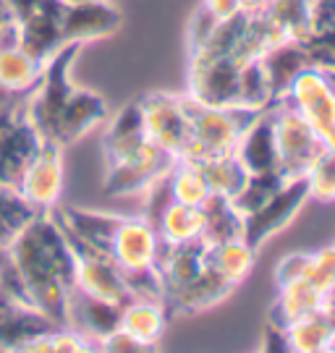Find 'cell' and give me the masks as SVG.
<instances>
[{
    "label": "cell",
    "mask_w": 335,
    "mask_h": 353,
    "mask_svg": "<svg viewBox=\"0 0 335 353\" xmlns=\"http://www.w3.org/2000/svg\"><path fill=\"white\" fill-rule=\"evenodd\" d=\"M32 303L55 325L68 327V299L76 288V262L52 210L39 212L8 246Z\"/></svg>",
    "instance_id": "cell-1"
},
{
    "label": "cell",
    "mask_w": 335,
    "mask_h": 353,
    "mask_svg": "<svg viewBox=\"0 0 335 353\" xmlns=\"http://www.w3.org/2000/svg\"><path fill=\"white\" fill-rule=\"evenodd\" d=\"M184 110L189 118V144L178 160L191 163L199 157L231 154L236 150L241 134L267 108H241V105L218 108V105H202L194 97L184 94Z\"/></svg>",
    "instance_id": "cell-2"
},
{
    "label": "cell",
    "mask_w": 335,
    "mask_h": 353,
    "mask_svg": "<svg viewBox=\"0 0 335 353\" xmlns=\"http://www.w3.org/2000/svg\"><path fill=\"white\" fill-rule=\"evenodd\" d=\"M82 48L84 45L79 42H68L58 52H52V58L42 65L37 87L26 94V118L32 121V126L37 128L45 141H50L58 115L63 113L66 102L74 94L76 84L71 81V68Z\"/></svg>",
    "instance_id": "cell-3"
},
{
    "label": "cell",
    "mask_w": 335,
    "mask_h": 353,
    "mask_svg": "<svg viewBox=\"0 0 335 353\" xmlns=\"http://www.w3.org/2000/svg\"><path fill=\"white\" fill-rule=\"evenodd\" d=\"M335 288V243L312 256V265L304 278L278 288V299L270 306L267 322L288 327L294 319L325 309Z\"/></svg>",
    "instance_id": "cell-4"
},
{
    "label": "cell",
    "mask_w": 335,
    "mask_h": 353,
    "mask_svg": "<svg viewBox=\"0 0 335 353\" xmlns=\"http://www.w3.org/2000/svg\"><path fill=\"white\" fill-rule=\"evenodd\" d=\"M55 214V212H52ZM58 220V217H55ZM58 225L63 228L66 239H68V246L74 252V262H76V288L84 290L87 296H95V299H102V301L118 303V306H126L131 303L137 296L128 290L121 270L115 267L108 254L87 243L84 239H79L76 233H71L68 228L58 220Z\"/></svg>",
    "instance_id": "cell-5"
},
{
    "label": "cell",
    "mask_w": 335,
    "mask_h": 353,
    "mask_svg": "<svg viewBox=\"0 0 335 353\" xmlns=\"http://www.w3.org/2000/svg\"><path fill=\"white\" fill-rule=\"evenodd\" d=\"M175 163H178L175 154H171L168 150H162L155 141L147 139L137 152H131L121 163L105 168L102 191H105V196H113V199L144 194L155 181L168 176L175 168Z\"/></svg>",
    "instance_id": "cell-6"
},
{
    "label": "cell",
    "mask_w": 335,
    "mask_h": 353,
    "mask_svg": "<svg viewBox=\"0 0 335 353\" xmlns=\"http://www.w3.org/2000/svg\"><path fill=\"white\" fill-rule=\"evenodd\" d=\"M273 121L278 157H280V173L286 178L307 176L314 160L325 152L320 134L283 100L273 105Z\"/></svg>",
    "instance_id": "cell-7"
},
{
    "label": "cell",
    "mask_w": 335,
    "mask_h": 353,
    "mask_svg": "<svg viewBox=\"0 0 335 353\" xmlns=\"http://www.w3.org/2000/svg\"><path fill=\"white\" fill-rule=\"evenodd\" d=\"M309 181L307 176L288 178L283 183V189L275 196H270L267 202L257 207L254 212H249L244 217V230H241V241L249 249H260L267 239H273L275 233L286 230L291 225V220L301 212V207L309 202Z\"/></svg>",
    "instance_id": "cell-8"
},
{
    "label": "cell",
    "mask_w": 335,
    "mask_h": 353,
    "mask_svg": "<svg viewBox=\"0 0 335 353\" xmlns=\"http://www.w3.org/2000/svg\"><path fill=\"white\" fill-rule=\"evenodd\" d=\"M42 141L39 131L26 118V100L16 110L0 115V186H19Z\"/></svg>",
    "instance_id": "cell-9"
},
{
    "label": "cell",
    "mask_w": 335,
    "mask_h": 353,
    "mask_svg": "<svg viewBox=\"0 0 335 353\" xmlns=\"http://www.w3.org/2000/svg\"><path fill=\"white\" fill-rule=\"evenodd\" d=\"M283 102H288L323 139L335 128V74L312 65L296 76Z\"/></svg>",
    "instance_id": "cell-10"
},
{
    "label": "cell",
    "mask_w": 335,
    "mask_h": 353,
    "mask_svg": "<svg viewBox=\"0 0 335 353\" xmlns=\"http://www.w3.org/2000/svg\"><path fill=\"white\" fill-rule=\"evenodd\" d=\"M147 139L171 154L181 157L189 144V118L184 110V94L147 92L139 94Z\"/></svg>",
    "instance_id": "cell-11"
},
{
    "label": "cell",
    "mask_w": 335,
    "mask_h": 353,
    "mask_svg": "<svg viewBox=\"0 0 335 353\" xmlns=\"http://www.w3.org/2000/svg\"><path fill=\"white\" fill-rule=\"evenodd\" d=\"M124 26V13L111 0H76L63 3L61 34L63 42H92L115 34Z\"/></svg>",
    "instance_id": "cell-12"
},
{
    "label": "cell",
    "mask_w": 335,
    "mask_h": 353,
    "mask_svg": "<svg viewBox=\"0 0 335 353\" xmlns=\"http://www.w3.org/2000/svg\"><path fill=\"white\" fill-rule=\"evenodd\" d=\"M19 194L37 210H52L61 204L63 194V147L52 141H42L35 160L29 163L19 181Z\"/></svg>",
    "instance_id": "cell-13"
},
{
    "label": "cell",
    "mask_w": 335,
    "mask_h": 353,
    "mask_svg": "<svg viewBox=\"0 0 335 353\" xmlns=\"http://www.w3.org/2000/svg\"><path fill=\"white\" fill-rule=\"evenodd\" d=\"M61 13L63 0H42V6L32 16L13 24L19 48L39 63H48L52 52H58L66 45L61 34Z\"/></svg>",
    "instance_id": "cell-14"
},
{
    "label": "cell",
    "mask_w": 335,
    "mask_h": 353,
    "mask_svg": "<svg viewBox=\"0 0 335 353\" xmlns=\"http://www.w3.org/2000/svg\"><path fill=\"white\" fill-rule=\"evenodd\" d=\"M233 288H236V283L225 278L223 272L210 262V256H207L202 272L189 283L186 288L178 290L173 299H168V301L162 303V309H165L168 319L199 314V312H207L212 306L223 303L233 293Z\"/></svg>",
    "instance_id": "cell-15"
},
{
    "label": "cell",
    "mask_w": 335,
    "mask_h": 353,
    "mask_svg": "<svg viewBox=\"0 0 335 353\" xmlns=\"http://www.w3.org/2000/svg\"><path fill=\"white\" fill-rule=\"evenodd\" d=\"M108 118V102L95 89L76 87L71 100L66 102L63 113L58 115V123L52 128L50 141L58 147H71L74 141L84 139L95 126H99Z\"/></svg>",
    "instance_id": "cell-16"
},
{
    "label": "cell",
    "mask_w": 335,
    "mask_h": 353,
    "mask_svg": "<svg viewBox=\"0 0 335 353\" xmlns=\"http://www.w3.org/2000/svg\"><path fill=\"white\" fill-rule=\"evenodd\" d=\"M260 65L265 81H267V92H270V102L286 100L288 89L296 81L298 74H304L307 68H312V61L304 45L298 39H283L273 48L260 55Z\"/></svg>",
    "instance_id": "cell-17"
},
{
    "label": "cell",
    "mask_w": 335,
    "mask_h": 353,
    "mask_svg": "<svg viewBox=\"0 0 335 353\" xmlns=\"http://www.w3.org/2000/svg\"><path fill=\"white\" fill-rule=\"evenodd\" d=\"M121 314H124V306L111 301H102L95 296H87L84 290L74 288L71 290V299H68V327L79 330L84 338L97 343L111 335L115 327H121Z\"/></svg>",
    "instance_id": "cell-18"
},
{
    "label": "cell",
    "mask_w": 335,
    "mask_h": 353,
    "mask_svg": "<svg viewBox=\"0 0 335 353\" xmlns=\"http://www.w3.org/2000/svg\"><path fill=\"white\" fill-rule=\"evenodd\" d=\"M233 154L238 163L247 168V173H270L280 170V157H278V141H275V121L273 105L241 134Z\"/></svg>",
    "instance_id": "cell-19"
},
{
    "label": "cell",
    "mask_w": 335,
    "mask_h": 353,
    "mask_svg": "<svg viewBox=\"0 0 335 353\" xmlns=\"http://www.w3.org/2000/svg\"><path fill=\"white\" fill-rule=\"evenodd\" d=\"M144 141H147V128H144L142 102H139V97H134L115 113V118H113L108 131H105V139H102L105 168L121 163L131 152H137Z\"/></svg>",
    "instance_id": "cell-20"
},
{
    "label": "cell",
    "mask_w": 335,
    "mask_h": 353,
    "mask_svg": "<svg viewBox=\"0 0 335 353\" xmlns=\"http://www.w3.org/2000/svg\"><path fill=\"white\" fill-rule=\"evenodd\" d=\"M42 65L45 63L35 61L29 52L19 48L13 24L0 32V87L19 94H29L37 87Z\"/></svg>",
    "instance_id": "cell-21"
},
{
    "label": "cell",
    "mask_w": 335,
    "mask_h": 353,
    "mask_svg": "<svg viewBox=\"0 0 335 353\" xmlns=\"http://www.w3.org/2000/svg\"><path fill=\"white\" fill-rule=\"evenodd\" d=\"M298 42L314 68L335 74V0H312L309 29Z\"/></svg>",
    "instance_id": "cell-22"
},
{
    "label": "cell",
    "mask_w": 335,
    "mask_h": 353,
    "mask_svg": "<svg viewBox=\"0 0 335 353\" xmlns=\"http://www.w3.org/2000/svg\"><path fill=\"white\" fill-rule=\"evenodd\" d=\"M199 207H202V214H204V225H202V236L199 239L204 241L207 246H218V243H228V241H241L244 214L231 204V196L210 194Z\"/></svg>",
    "instance_id": "cell-23"
},
{
    "label": "cell",
    "mask_w": 335,
    "mask_h": 353,
    "mask_svg": "<svg viewBox=\"0 0 335 353\" xmlns=\"http://www.w3.org/2000/svg\"><path fill=\"white\" fill-rule=\"evenodd\" d=\"M168 322L171 319L165 314L162 303L152 299H134L131 303H126L124 314H121V327L149 348H157Z\"/></svg>",
    "instance_id": "cell-24"
},
{
    "label": "cell",
    "mask_w": 335,
    "mask_h": 353,
    "mask_svg": "<svg viewBox=\"0 0 335 353\" xmlns=\"http://www.w3.org/2000/svg\"><path fill=\"white\" fill-rule=\"evenodd\" d=\"M288 345L291 351L309 353V351H330L335 341V325L325 309H317L312 314L294 319L286 327Z\"/></svg>",
    "instance_id": "cell-25"
},
{
    "label": "cell",
    "mask_w": 335,
    "mask_h": 353,
    "mask_svg": "<svg viewBox=\"0 0 335 353\" xmlns=\"http://www.w3.org/2000/svg\"><path fill=\"white\" fill-rule=\"evenodd\" d=\"M184 163V160H181ZM189 165H194L202 178L207 181L210 186V194H223V196H233L244 181H247V168L238 163V157L231 152V154H212V157H199V160H191Z\"/></svg>",
    "instance_id": "cell-26"
},
{
    "label": "cell",
    "mask_w": 335,
    "mask_h": 353,
    "mask_svg": "<svg viewBox=\"0 0 335 353\" xmlns=\"http://www.w3.org/2000/svg\"><path fill=\"white\" fill-rule=\"evenodd\" d=\"M202 225H204L202 207L181 204L173 199L165 207L155 233H157V241H162V243H186V241H194L202 236Z\"/></svg>",
    "instance_id": "cell-27"
},
{
    "label": "cell",
    "mask_w": 335,
    "mask_h": 353,
    "mask_svg": "<svg viewBox=\"0 0 335 353\" xmlns=\"http://www.w3.org/2000/svg\"><path fill=\"white\" fill-rule=\"evenodd\" d=\"M39 212L35 204H29L13 186H0V249H8L13 239L24 230Z\"/></svg>",
    "instance_id": "cell-28"
},
{
    "label": "cell",
    "mask_w": 335,
    "mask_h": 353,
    "mask_svg": "<svg viewBox=\"0 0 335 353\" xmlns=\"http://www.w3.org/2000/svg\"><path fill=\"white\" fill-rule=\"evenodd\" d=\"M288 178L280 170H270V173H249L244 186L231 196V204L236 207L238 212L247 217L249 212H254L257 207L267 202L270 196H275L278 191L283 189Z\"/></svg>",
    "instance_id": "cell-29"
},
{
    "label": "cell",
    "mask_w": 335,
    "mask_h": 353,
    "mask_svg": "<svg viewBox=\"0 0 335 353\" xmlns=\"http://www.w3.org/2000/svg\"><path fill=\"white\" fill-rule=\"evenodd\" d=\"M207 256H210L212 265L218 267L228 280H233L236 285L247 280V275L257 262V252L249 249L244 241H228V243L207 246Z\"/></svg>",
    "instance_id": "cell-30"
},
{
    "label": "cell",
    "mask_w": 335,
    "mask_h": 353,
    "mask_svg": "<svg viewBox=\"0 0 335 353\" xmlns=\"http://www.w3.org/2000/svg\"><path fill=\"white\" fill-rule=\"evenodd\" d=\"M265 13L291 39H304L307 37V29H309L312 0H270Z\"/></svg>",
    "instance_id": "cell-31"
},
{
    "label": "cell",
    "mask_w": 335,
    "mask_h": 353,
    "mask_svg": "<svg viewBox=\"0 0 335 353\" xmlns=\"http://www.w3.org/2000/svg\"><path fill=\"white\" fill-rule=\"evenodd\" d=\"M171 191H173V199L181 204H202L210 196V186L207 181L202 178L194 165L189 163H175V168L171 170Z\"/></svg>",
    "instance_id": "cell-32"
},
{
    "label": "cell",
    "mask_w": 335,
    "mask_h": 353,
    "mask_svg": "<svg viewBox=\"0 0 335 353\" xmlns=\"http://www.w3.org/2000/svg\"><path fill=\"white\" fill-rule=\"evenodd\" d=\"M309 181V196L317 202H333L335 199V152L325 150L307 173Z\"/></svg>",
    "instance_id": "cell-33"
},
{
    "label": "cell",
    "mask_w": 335,
    "mask_h": 353,
    "mask_svg": "<svg viewBox=\"0 0 335 353\" xmlns=\"http://www.w3.org/2000/svg\"><path fill=\"white\" fill-rule=\"evenodd\" d=\"M312 256H314V254H291L286 259H280V265L275 267V285L283 288L288 283L304 278L312 265Z\"/></svg>",
    "instance_id": "cell-34"
},
{
    "label": "cell",
    "mask_w": 335,
    "mask_h": 353,
    "mask_svg": "<svg viewBox=\"0 0 335 353\" xmlns=\"http://www.w3.org/2000/svg\"><path fill=\"white\" fill-rule=\"evenodd\" d=\"M97 348L99 351H155V348L144 345L142 341H137L131 332H126L124 327H115L111 335H105L97 343Z\"/></svg>",
    "instance_id": "cell-35"
},
{
    "label": "cell",
    "mask_w": 335,
    "mask_h": 353,
    "mask_svg": "<svg viewBox=\"0 0 335 353\" xmlns=\"http://www.w3.org/2000/svg\"><path fill=\"white\" fill-rule=\"evenodd\" d=\"M260 351H291L286 327H280V325H275V322H267V327L262 332Z\"/></svg>",
    "instance_id": "cell-36"
},
{
    "label": "cell",
    "mask_w": 335,
    "mask_h": 353,
    "mask_svg": "<svg viewBox=\"0 0 335 353\" xmlns=\"http://www.w3.org/2000/svg\"><path fill=\"white\" fill-rule=\"evenodd\" d=\"M202 6L215 16V19H231L241 11V0H202Z\"/></svg>",
    "instance_id": "cell-37"
},
{
    "label": "cell",
    "mask_w": 335,
    "mask_h": 353,
    "mask_svg": "<svg viewBox=\"0 0 335 353\" xmlns=\"http://www.w3.org/2000/svg\"><path fill=\"white\" fill-rule=\"evenodd\" d=\"M3 3H6V6H8V11H11L13 24H16V21H21V19H26V16H32V13L42 6V0H3Z\"/></svg>",
    "instance_id": "cell-38"
},
{
    "label": "cell",
    "mask_w": 335,
    "mask_h": 353,
    "mask_svg": "<svg viewBox=\"0 0 335 353\" xmlns=\"http://www.w3.org/2000/svg\"><path fill=\"white\" fill-rule=\"evenodd\" d=\"M267 3L270 0H241V11H247V13H260L267 8Z\"/></svg>",
    "instance_id": "cell-39"
},
{
    "label": "cell",
    "mask_w": 335,
    "mask_h": 353,
    "mask_svg": "<svg viewBox=\"0 0 335 353\" xmlns=\"http://www.w3.org/2000/svg\"><path fill=\"white\" fill-rule=\"evenodd\" d=\"M13 24V16H11V11H8V6L0 0V32L3 29H8V26Z\"/></svg>",
    "instance_id": "cell-40"
}]
</instances>
